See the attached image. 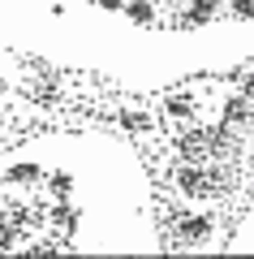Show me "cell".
I'll return each mask as SVG.
<instances>
[{"label": "cell", "instance_id": "6da1fadb", "mask_svg": "<svg viewBox=\"0 0 254 259\" xmlns=\"http://www.w3.org/2000/svg\"><path fill=\"white\" fill-rule=\"evenodd\" d=\"M177 190L181 194H202V182H207V173H202V168H194V160H185L181 168H177Z\"/></svg>", "mask_w": 254, "mask_h": 259}, {"label": "cell", "instance_id": "9c48e42d", "mask_svg": "<svg viewBox=\"0 0 254 259\" xmlns=\"http://www.w3.org/2000/svg\"><path fill=\"white\" fill-rule=\"evenodd\" d=\"M91 5L99 13H121V9H125V0H91Z\"/></svg>", "mask_w": 254, "mask_h": 259}, {"label": "cell", "instance_id": "30bf717a", "mask_svg": "<svg viewBox=\"0 0 254 259\" xmlns=\"http://www.w3.org/2000/svg\"><path fill=\"white\" fill-rule=\"evenodd\" d=\"M241 95L254 104V74H241Z\"/></svg>", "mask_w": 254, "mask_h": 259}, {"label": "cell", "instance_id": "8992f818", "mask_svg": "<svg viewBox=\"0 0 254 259\" xmlns=\"http://www.w3.org/2000/svg\"><path fill=\"white\" fill-rule=\"evenodd\" d=\"M164 112H168V117H194V100L190 95H168Z\"/></svg>", "mask_w": 254, "mask_h": 259}, {"label": "cell", "instance_id": "7a4b0ae2", "mask_svg": "<svg viewBox=\"0 0 254 259\" xmlns=\"http://www.w3.org/2000/svg\"><path fill=\"white\" fill-rule=\"evenodd\" d=\"M125 13L129 22H134V26H151L155 18H160V5H155V0H125Z\"/></svg>", "mask_w": 254, "mask_h": 259}, {"label": "cell", "instance_id": "7c38bea8", "mask_svg": "<svg viewBox=\"0 0 254 259\" xmlns=\"http://www.w3.org/2000/svg\"><path fill=\"white\" fill-rule=\"evenodd\" d=\"M177 5H185V0H177Z\"/></svg>", "mask_w": 254, "mask_h": 259}, {"label": "cell", "instance_id": "277c9868", "mask_svg": "<svg viewBox=\"0 0 254 259\" xmlns=\"http://www.w3.org/2000/svg\"><path fill=\"white\" fill-rule=\"evenodd\" d=\"M39 177H43V168H39L35 160H22V164L9 168V182H18V186H35Z\"/></svg>", "mask_w": 254, "mask_h": 259}, {"label": "cell", "instance_id": "3957f363", "mask_svg": "<svg viewBox=\"0 0 254 259\" xmlns=\"http://www.w3.org/2000/svg\"><path fill=\"white\" fill-rule=\"evenodd\" d=\"M177 225H181V238H190V242H202V238L211 233V221H207V216H181Z\"/></svg>", "mask_w": 254, "mask_h": 259}, {"label": "cell", "instance_id": "8fae6325", "mask_svg": "<svg viewBox=\"0 0 254 259\" xmlns=\"http://www.w3.org/2000/svg\"><path fill=\"white\" fill-rule=\"evenodd\" d=\"M194 5H202L207 13H220V9H224V0H194Z\"/></svg>", "mask_w": 254, "mask_h": 259}, {"label": "cell", "instance_id": "52a82bcc", "mask_svg": "<svg viewBox=\"0 0 254 259\" xmlns=\"http://www.w3.org/2000/svg\"><path fill=\"white\" fill-rule=\"evenodd\" d=\"M228 13L237 22H254V0H228Z\"/></svg>", "mask_w": 254, "mask_h": 259}, {"label": "cell", "instance_id": "5b68a950", "mask_svg": "<svg viewBox=\"0 0 254 259\" xmlns=\"http://www.w3.org/2000/svg\"><path fill=\"white\" fill-rule=\"evenodd\" d=\"M224 117L233 121V125H241V121L250 117V100H245V95H233V100H224Z\"/></svg>", "mask_w": 254, "mask_h": 259}, {"label": "cell", "instance_id": "ba28073f", "mask_svg": "<svg viewBox=\"0 0 254 259\" xmlns=\"http://www.w3.org/2000/svg\"><path fill=\"white\" fill-rule=\"evenodd\" d=\"M121 125L125 130H151V117L146 112H121Z\"/></svg>", "mask_w": 254, "mask_h": 259}]
</instances>
